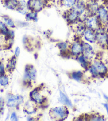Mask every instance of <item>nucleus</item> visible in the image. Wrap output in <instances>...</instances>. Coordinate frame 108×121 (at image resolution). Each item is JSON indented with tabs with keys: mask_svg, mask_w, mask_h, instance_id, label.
<instances>
[{
	"mask_svg": "<svg viewBox=\"0 0 108 121\" xmlns=\"http://www.w3.org/2000/svg\"><path fill=\"white\" fill-rule=\"evenodd\" d=\"M10 29L8 27L3 21L0 20V32L4 35H7L9 32Z\"/></svg>",
	"mask_w": 108,
	"mask_h": 121,
	"instance_id": "23",
	"label": "nucleus"
},
{
	"mask_svg": "<svg viewBox=\"0 0 108 121\" xmlns=\"http://www.w3.org/2000/svg\"><path fill=\"white\" fill-rule=\"evenodd\" d=\"M83 22L86 28L94 31L97 30L101 27L103 26L96 14L87 16Z\"/></svg>",
	"mask_w": 108,
	"mask_h": 121,
	"instance_id": "3",
	"label": "nucleus"
},
{
	"mask_svg": "<svg viewBox=\"0 0 108 121\" xmlns=\"http://www.w3.org/2000/svg\"><path fill=\"white\" fill-rule=\"evenodd\" d=\"M31 98L32 99V100L36 103H41L43 101V97L40 93L38 90L35 89L32 91L30 94Z\"/></svg>",
	"mask_w": 108,
	"mask_h": 121,
	"instance_id": "17",
	"label": "nucleus"
},
{
	"mask_svg": "<svg viewBox=\"0 0 108 121\" xmlns=\"http://www.w3.org/2000/svg\"><path fill=\"white\" fill-rule=\"evenodd\" d=\"M77 0H63L59 3L61 4L63 7L66 8V9L69 10L73 7L75 4Z\"/></svg>",
	"mask_w": 108,
	"mask_h": 121,
	"instance_id": "20",
	"label": "nucleus"
},
{
	"mask_svg": "<svg viewBox=\"0 0 108 121\" xmlns=\"http://www.w3.org/2000/svg\"><path fill=\"white\" fill-rule=\"evenodd\" d=\"M51 114L55 118L63 120L67 117L68 112L65 107L62 106L53 108L51 110Z\"/></svg>",
	"mask_w": 108,
	"mask_h": 121,
	"instance_id": "7",
	"label": "nucleus"
},
{
	"mask_svg": "<svg viewBox=\"0 0 108 121\" xmlns=\"http://www.w3.org/2000/svg\"><path fill=\"white\" fill-rule=\"evenodd\" d=\"M71 25L73 26V29L75 33L80 36H82L85 30L86 29V27L84 22L81 20L72 24Z\"/></svg>",
	"mask_w": 108,
	"mask_h": 121,
	"instance_id": "10",
	"label": "nucleus"
},
{
	"mask_svg": "<svg viewBox=\"0 0 108 121\" xmlns=\"http://www.w3.org/2000/svg\"><path fill=\"white\" fill-rule=\"evenodd\" d=\"M16 11H17L21 14H23L24 16L26 15L27 12L29 11L28 4H27V1L26 0H19L18 7Z\"/></svg>",
	"mask_w": 108,
	"mask_h": 121,
	"instance_id": "15",
	"label": "nucleus"
},
{
	"mask_svg": "<svg viewBox=\"0 0 108 121\" xmlns=\"http://www.w3.org/2000/svg\"><path fill=\"white\" fill-rule=\"evenodd\" d=\"M58 47H59L60 49H61L62 50H64L66 49L67 47V43L65 42H61L58 44Z\"/></svg>",
	"mask_w": 108,
	"mask_h": 121,
	"instance_id": "29",
	"label": "nucleus"
},
{
	"mask_svg": "<svg viewBox=\"0 0 108 121\" xmlns=\"http://www.w3.org/2000/svg\"><path fill=\"white\" fill-rule=\"evenodd\" d=\"M103 105L104 106V107L106 109V110H107V113L108 114V105L107 104H103Z\"/></svg>",
	"mask_w": 108,
	"mask_h": 121,
	"instance_id": "33",
	"label": "nucleus"
},
{
	"mask_svg": "<svg viewBox=\"0 0 108 121\" xmlns=\"http://www.w3.org/2000/svg\"><path fill=\"white\" fill-rule=\"evenodd\" d=\"M100 6L98 0H86V13L88 16L95 15Z\"/></svg>",
	"mask_w": 108,
	"mask_h": 121,
	"instance_id": "5",
	"label": "nucleus"
},
{
	"mask_svg": "<svg viewBox=\"0 0 108 121\" xmlns=\"http://www.w3.org/2000/svg\"><path fill=\"white\" fill-rule=\"evenodd\" d=\"M23 98L21 96L12 95L8 99L7 102V106L10 107H15L20 105L23 103Z\"/></svg>",
	"mask_w": 108,
	"mask_h": 121,
	"instance_id": "12",
	"label": "nucleus"
},
{
	"mask_svg": "<svg viewBox=\"0 0 108 121\" xmlns=\"http://www.w3.org/2000/svg\"><path fill=\"white\" fill-rule=\"evenodd\" d=\"M11 120L12 121H17L18 120V117L17 116H16V114L15 112H13L12 113L11 115Z\"/></svg>",
	"mask_w": 108,
	"mask_h": 121,
	"instance_id": "30",
	"label": "nucleus"
},
{
	"mask_svg": "<svg viewBox=\"0 0 108 121\" xmlns=\"http://www.w3.org/2000/svg\"><path fill=\"white\" fill-rule=\"evenodd\" d=\"M107 65L108 66V61H107Z\"/></svg>",
	"mask_w": 108,
	"mask_h": 121,
	"instance_id": "38",
	"label": "nucleus"
},
{
	"mask_svg": "<svg viewBox=\"0 0 108 121\" xmlns=\"http://www.w3.org/2000/svg\"><path fill=\"white\" fill-rule=\"evenodd\" d=\"M59 100L61 101L62 103H63L64 105H66L69 107H72V104L70 100L68 98V97L65 94L62 92H60V98Z\"/></svg>",
	"mask_w": 108,
	"mask_h": 121,
	"instance_id": "21",
	"label": "nucleus"
},
{
	"mask_svg": "<svg viewBox=\"0 0 108 121\" xmlns=\"http://www.w3.org/2000/svg\"><path fill=\"white\" fill-rule=\"evenodd\" d=\"M108 70L105 64L99 60L95 61L90 68L91 73L94 76H104L107 75Z\"/></svg>",
	"mask_w": 108,
	"mask_h": 121,
	"instance_id": "1",
	"label": "nucleus"
},
{
	"mask_svg": "<svg viewBox=\"0 0 108 121\" xmlns=\"http://www.w3.org/2000/svg\"><path fill=\"white\" fill-rule=\"evenodd\" d=\"M96 15L103 26H105L108 22V11L104 4L100 5Z\"/></svg>",
	"mask_w": 108,
	"mask_h": 121,
	"instance_id": "6",
	"label": "nucleus"
},
{
	"mask_svg": "<svg viewBox=\"0 0 108 121\" xmlns=\"http://www.w3.org/2000/svg\"><path fill=\"white\" fill-rule=\"evenodd\" d=\"M83 56L87 60H91L94 57L95 55L94 51L92 46L89 44L88 43L83 42Z\"/></svg>",
	"mask_w": 108,
	"mask_h": 121,
	"instance_id": "9",
	"label": "nucleus"
},
{
	"mask_svg": "<svg viewBox=\"0 0 108 121\" xmlns=\"http://www.w3.org/2000/svg\"><path fill=\"white\" fill-rule=\"evenodd\" d=\"M16 60L15 57H13L10 60L9 62L7 65V68L9 70H13L15 67Z\"/></svg>",
	"mask_w": 108,
	"mask_h": 121,
	"instance_id": "24",
	"label": "nucleus"
},
{
	"mask_svg": "<svg viewBox=\"0 0 108 121\" xmlns=\"http://www.w3.org/2000/svg\"><path fill=\"white\" fill-rule=\"evenodd\" d=\"M104 5H105V7H106V8H107V9L108 11V0H107V1L105 2V4H104Z\"/></svg>",
	"mask_w": 108,
	"mask_h": 121,
	"instance_id": "34",
	"label": "nucleus"
},
{
	"mask_svg": "<svg viewBox=\"0 0 108 121\" xmlns=\"http://www.w3.org/2000/svg\"><path fill=\"white\" fill-rule=\"evenodd\" d=\"M105 27L107 28V29L108 30V22H107V24H106V25H105Z\"/></svg>",
	"mask_w": 108,
	"mask_h": 121,
	"instance_id": "35",
	"label": "nucleus"
},
{
	"mask_svg": "<svg viewBox=\"0 0 108 121\" xmlns=\"http://www.w3.org/2000/svg\"><path fill=\"white\" fill-rule=\"evenodd\" d=\"M107 75L108 76V72H107Z\"/></svg>",
	"mask_w": 108,
	"mask_h": 121,
	"instance_id": "39",
	"label": "nucleus"
},
{
	"mask_svg": "<svg viewBox=\"0 0 108 121\" xmlns=\"http://www.w3.org/2000/svg\"><path fill=\"white\" fill-rule=\"evenodd\" d=\"M38 12L29 10L25 15V18L28 22H36L38 20Z\"/></svg>",
	"mask_w": 108,
	"mask_h": 121,
	"instance_id": "18",
	"label": "nucleus"
},
{
	"mask_svg": "<svg viewBox=\"0 0 108 121\" xmlns=\"http://www.w3.org/2000/svg\"><path fill=\"white\" fill-rule=\"evenodd\" d=\"M91 120L92 121H104L105 119L102 116H99V115H93L92 117L91 118Z\"/></svg>",
	"mask_w": 108,
	"mask_h": 121,
	"instance_id": "28",
	"label": "nucleus"
},
{
	"mask_svg": "<svg viewBox=\"0 0 108 121\" xmlns=\"http://www.w3.org/2000/svg\"><path fill=\"white\" fill-rule=\"evenodd\" d=\"M48 0H27L29 10L39 12L46 7Z\"/></svg>",
	"mask_w": 108,
	"mask_h": 121,
	"instance_id": "4",
	"label": "nucleus"
},
{
	"mask_svg": "<svg viewBox=\"0 0 108 121\" xmlns=\"http://www.w3.org/2000/svg\"><path fill=\"white\" fill-rule=\"evenodd\" d=\"M37 72L36 69L32 66H29L26 69V76L30 80H35L36 78Z\"/></svg>",
	"mask_w": 108,
	"mask_h": 121,
	"instance_id": "16",
	"label": "nucleus"
},
{
	"mask_svg": "<svg viewBox=\"0 0 108 121\" xmlns=\"http://www.w3.org/2000/svg\"><path fill=\"white\" fill-rule=\"evenodd\" d=\"M19 0H3V4L8 9L16 10L19 5Z\"/></svg>",
	"mask_w": 108,
	"mask_h": 121,
	"instance_id": "14",
	"label": "nucleus"
},
{
	"mask_svg": "<svg viewBox=\"0 0 108 121\" xmlns=\"http://www.w3.org/2000/svg\"><path fill=\"white\" fill-rule=\"evenodd\" d=\"M27 113L29 114H31L34 113L36 111V108L34 104L30 102H27L25 105V108L24 109Z\"/></svg>",
	"mask_w": 108,
	"mask_h": 121,
	"instance_id": "22",
	"label": "nucleus"
},
{
	"mask_svg": "<svg viewBox=\"0 0 108 121\" xmlns=\"http://www.w3.org/2000/svg\"><path fill=\"white\" fill-rule=\"evenodd\" d=\"M4 73V66L1 63H0V75H3V74Z\"/></svg>",
	"mask_w": 108,
	"mask_h": 121,
	"instance_id": "31",
	"label": "nucleus"
},
{
	"mask_svg": "<svg viewBox=\"0 0 108 121\" xmlns=\"http://www.w3.org/2000/svg\"><path fill=\"white\" fill-rule=\"evenodd\" d=\"M107 46L108 47V42H107Z\"/></svg>",
	"mask_w": 108,
	"mask_h": 121,
	"instance_id": "37",
	"label": "nucleus"
},
{
	"mask_svg": "<svg viewBox=\"0 0 108 121\" xmlns=\"http://www.w3.org/2000/svg\"><path fill=\"white\" fill-rule=\"evenodd\" d=\"M9 84V78L5 75L0 76V84L2 86H6Z\"/></svg>",
	"mask_w": 108,
	"mask_h": 121,
	"instance_id": "27",
	"label": "nucleus"
},
{
	"mask_svg": "<svg viewBox=\"0 0 108 121\" xmlns=\"http://www.w3.org/2000/svg\"><path fill=\"white\" fill-rule=\"evenodd\" d=\"M83 76V74L81 71L74 72L72 74V78L77 81H80L82 80Z\"/></svg>",
	"mask_w": 108,
	"mask_h": 121,
	"instance_id": "25",
	"label": "nucleus"
},
{
	"mask_svg": "<svg viewBox=\"0 0 108 121\" xmlns=\"http://www.w3.org/2000/svg\"><path fill=\"white\" fill-rule=\"evenodd\" d=\"M83 51L82 43L78 41L73 42L71 46V53L74 56H78L80 55Z\"/></svg>",
	"mask_w": 108,
	"mask_h": 121,
	"instance_id": "13",
	"label": "nucleus"
},
{
	"mask_svg": "<svg viewBox=\"0 0 108 121\" xmlns=\"http://www.w3.org/2000/svg\"><path fill=\"white\" fill-rule=\"evenodd\" d=\"M108 39V30L105 26H102L95 31L96 42L101 46H107Z\"/></svg>",
	"mask_w": 108,
	"mask_h": 121,
	"instance_id": "2",
	"label": "nucleus"
},
{
	"mask_svg": "<svg viewBox=\"0 0 108 121\" xmlns=\"http://www.w3.org/2000/svg\"><path fill=\"white\" fill-rule=\"evenodd\" d=\"M84 39L88 42L94 43L96 42L95 40V31L91 29L86 28V29L82 35Z\"/></svg>",
	"mask_w": 108,
	"mask_h": 121,
	"instance_id": "11",
	"label": "nucleus"
},
{
	"mask_svg": "<svg viewBox=\"0 0 108 121\" xmlns=\"http://www.w3.org/2000/svg\"><path fill=\"white\" fill-rule=\"evenodd\" d=\"M3 22L5 23V24L7 26L8 28H14L16 27V24L15 22L8 16H4L2 17Z\"/></svg>",
	"mask_w": 108,
	"mask_h": 121,
	"instance_id": "19",
	"label": "nucleus"
},
{
	"mask_svg": "<svg viewBox=\"0 0 108 121\" xmlns=\"http://www.w3.org/2000/svg\"><path fill=\"white\" fill-rule=\"evenodd\" d=\"M65 18L67 22L72 25L81 20V16L73 8L68 10L65 13Z\"/></svg>",
	"mask_w": 108,
	"mask_h": 121,
	"instance_id": "8",
	"label": "nucleus"
},
{
	"mask_svg": "<svg viewBox=\"0 0 108 121\" xmlns=\"http://www.w3.org/2000/svg\"><path fill=\"white\" fill-rule=\"evenodd\" d=\"M62 1H63V0H58V2H59V3H60V2H62Z\"/></svg>",
	"mask_w": 108,
	"mask_h": 121,
	"instance_id": "36",
	"label": "nucleus"
},
{
	"mask_svg": "<svg viewBox=\"0 0 108 121\" xmlns=\"http://www.w3.org/2000/svg\"><path fill=\"white\" fill-rule=\"evenodd\" d=\"M20 53V49L19 47H16L15 51V55L16 57H18Z\"/></svg>",
	"mask_w": 108,
	"mask_h": 121,
	"instance_id": "32",
	"label": "nucleus"
},
{
	"mask_svg": "<svg viewBox=\"0 0 108 121\" xmlns=\"http://www.w3.org/2000/svg\"><path fill=\"white\" fill-rule=\"evenodd\" d=\"M79 61L80 62L83 68H86L88 67V60H87L83 56H81L78 58Z\"/></svg>",
	"mask_w": 108,
	"mask_h": 121,
	"instance_id": "26",
	"label": "nucleus"
}]
</instances>
